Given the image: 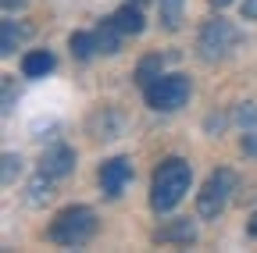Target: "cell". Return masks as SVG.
I'll list each match as a JSON object with an SVG mask.
<instances>
[{"mask_svg":"<svg viewBox=\"0 0 257 253\" xmlns=\"http://www.w3.org/2000/svg\"><path fill=\"white\" fill-rule=\"evenodd\" d=\"M189 178H193V168L182 161V157H168V161H161V168L154 171V182H150V207L157 214L172 210L189 193Z\"/></svg>","mask_w":257,"mask_h":253,"instance_id":"6da1fadb","label":"cell"},{"mask_svg":"<svg viewBox=\"0 0 257 253\" xmlns=\"http://www.w3.org/2000/svg\"><path fill=\"white\" fill-rule=\"evenodd\" d=\"M96 232V214L89 207H68V210H61L54 217V225H50V242L57 246H82L89 242Z\"/></svg>","mask_w":257,"mask_h":253,"instance_id":"7a4b0ae2","label":"cell"},{"mask_svg":"<svg viewBox=\"0 0 257 253\" xmlns=\"http://www.w3.org/2000/svg\"><path fill=\"white\" fill-rule=\"evenodd\" d=\"M143 97L154 111H179L189 100V79L186 75H161L143 89Z\"/></svg>","mask_w":257,"mask_h":253,"instance_id":"3957f363","label":"cell"},{"mask_svg":"<svg viewBox=\"0 0 257 253\" xmlns=\"http://www.w3.org/2000/svg\"><path fill=\"white\" fill-rule=\"evenodd\" d=\"M232 189H236V175H232L229 168H218V171L204 182V189L197 193V214H200V217H218V214L225 210V203H229Z\"/></svg>","mask_w":257,"mask_h":253,"instance_id":"277c9868","label":"cell"},{"mask_svg":"<svg viewBox=\"0 0 257 253\" xmlns=\"http://www.w3.org/2000/svg\"><path fill=\"white\" fill-rule=\"evenodd\" d=\"M232 47H236V29H232V22H225V18L204 22L200 40H197V50H200L204 61H218V57L229 54Z\"/></svg>","mask_w":257,"mask_h":253,"instance_id":"5b68a950","label":"cell"},{"mask_svg":"<svg viewBox=\"0 0 257 253\" xmlns=\"http://www.w3.org/2000/svg\"><path fill=\"white\" fill-rule=\"evenodd\" d=\"M128 178H133V164H128L125 157H111V161L100 168V185H104L107 196H118Z\"/></svg>","mask_w":257,"mask_h":253,"instance_id":"8992f818","label":"cell"},{"mask_svg":"<svg viewBox=\"0 0 257 253\" xmlns=\"http://www.w3.org/2000/svg\"><path fill=\"white\" fill-rule=\"evenodd\" d=\"M72 168H75V150L72 146H50L43 153V164H40V171H47L54 178H64Z\"/></svg>","mask_w":257,"mask_h":253,"instance_id":"52a82bcc","label":"cell"},{"mask_svg":"<svg viewBox=\"0 0 257 253\" xmlns=\"http://www.w3.org/2000/svg\"><path fill=\"white\" fill-rule=\"evenodd\" d=\"M197 239V225L193 221H172V225L157 228L154 232V242H179V246H189Z\"/></svg>","mask_w":257,"mask_h":253,"instance_id":"ba28073f","label":"cell"},{"mask_svg":"<svg viewBox=\"0 0 257 253\" xmlns=\"http://www.w3.org/2000/svg\"><path fill=\"white\" fill-rule=\"evenodd\" d=\"M93 36H96V50H100V54H118L125 33L114 25V18H107V22H100V25L93 29Z\"/></svg>","mask_w":257,"mask_h":253,"instance_id":"9c48e42d","label":"cell"},{"mask_svg":"<svg viewBox=\"0 0 257 253\" xmlns=\"http://www.w3.org/2000/svg\"><path fill=\"white\" fill-rule=\"evenodd\" d=\"M22 72L29 79H43L47 72H54V54L50 50H29L22 57Z\"/></svg>","mask_w":257,"mask_h":253,"instance_id":"30bf717a","label":"cell"},{"mask_svg":"<svg viewBox=\"0 0 257 253\" xmlns=\"http://www.w3.org/2000/svg\"><path fill=\"white\" fill-rule=\"evenodd\" d=\"M111 18H114V25L121 29L125 36H140V33H143V11H140V4H125V8H118Z\"/></svg>","mask_w":257,"mask_h":253,"instance_id":"8fae6325","label":"cell"},{"mask_svg":"<svg viewBox=\"0 0 257 253\" xmlns=\"http://www.w3.org/2000/svg\"><path fill=\"white\" fill-rule=\"evenodd\" d=\"M161 68H165V61H161V54H147L140 65H136V72H133V79H136V86H150L154 79H161Z\"/></svg>","mask_w":257,"mask_h":253,"instance_id":"7c38bea8","label":"cell"},{"mask_svg":"<svg viewBox=\"0 0 257 253\" xmlns=\"http://www.w3.org/2000/svg\"><path fill=\"white\" fill-rule=\"evenodd\" d=\"M25 36H29L25 25H18V22H0V54H15Z\"/></svg>","mask_w":257,"mask_h":253,"instance_id":"4fadbf2b","label":"cell"},{"mask_svg":"<svg viewBox=\"0 0 257 253\" xmlns=\"http://www.w3.org/2000/svg\"><path fill=\"white\" fill-rule=\"evenodd\" d=\"M50 178H54V175L40 171L36 178L29 182V203H32V207H43V203L54 196V182H50Z\"/></svg>","mask_w":257,"mask_h":253,"instance_id":"5bb4252c","label":"cell"},{"mask_svg":"<svg viewBox=\"0 0 257 253\" xmlns=\"http://www.w3.org/2000/svg\"><path fill=\"white\" fill-rule=\"evenodd\" d=\"M182 8H186V0H161V25L168 33H175L182 25Z\"/></svg>","mask_w":257,"mask_h":253,"instance_id":"9a60e30c","label":"cell"},{"mask_svg":"<svg viewBox=\"0 0 257 253\" xmlns=\"http://www.w3.org/2000/svg\"><path fill=\"white\" fill-rule=\"evenodd\" d=\"M68 47H72V54H75L79 61H89L93 54H100V50H96V36H93V33H72Z\"/></svg>","mask_w":257,"mask_h":253,"instance_id":"2e32d148","label":"cell"},{"mask_svg":"<svg viewBox=\"0 0 257 253\" xmlns=\"http://www.w3.org/2000/svg\"><path fill=\"white\" fill-rule=\"evenodd\" d=\"M18 171H22V157H15V153H4V185H11Z\"/></svg>","mask_w":257,"mask_h":253,"instance_id":"e0dca14e","label":"cell"},{"mask_svg":"<svg viewBox=\"0 0 257 253\" xmlns=\"http://www.w3.org/2000/svg\"><path fill=\"white\" fill-rule=\"evenodd\" d=\"M243 18L257 22V0H243Z\"/></svg>","mask_w":257,"mask_h":253,"instance_id":"ac0fdd59","label":"cell"},{"mask_svg":"<svg viewBox=\"0 0 257 253\" xmlns=\"http://www.w3.org/2000/svg\"><path fill=\"white\" fill-rule=\"evenodd\" d=\"M239 121H243V125H250V121H257V111H253V104H246V107L239 111Z\"/></svg>","mask_w":257,"mask_h":253,"instance_id":"d6986e66","label":"cell"},{"mask_svg":"<svg viewBox=\"0 0 257 253\" xmlns=\"http://www.w3.org/2000/svg\"><path fill=\"white\" fill-rule=\"evenodd\" d=\"M243 150H246V153H257V132H250V136L243 139Z\"/></svg>","mask_w":257,"mask_h":253,"instance_id":"ffe728a7","label":"cell"},{"mask_svg":"<svg viewBox=\"0 0 257 253\" xmlns=\"http://www.w3.org/2000/svg\"><path fill=\"white\" fill-rule=\"evenodd\" d=\"M246 228H250V235L257 239V210H253V217H250V225H246Z\"/></svg>","mask_w":257,"mask_h":253,"instance_id":"44dd1931","label":"cell"},{"mask_svg":"<svg viewBox=\"0 0 257 253\" xmlns=\"http://www.w3.org/2000/svg\"><path fill=\"white\" fill-rule=\"evenodd\" d=\"M22 4H25V0H4V8H8V11H15V8H22Z\"/></svg>","mask_w":257,"mask_h":253,"instance_id":"7402d4cb","label":"cell"},{"mask_svg":"<svg viewBox=\"0 0 257 253\" xmlns=\"http://www.w3.org/2000/svg\"><path fill=\"white\" fill-rule=\"evenodd\" d=\"M211 4H214V8H229V4H232V0H211Z\"/></svg>","mask_w":257,"mask_h":253,"instance_id":"603a6c76","label":"cell"},{"mask_svg":"<svg viewBox=\"0 0 257 253\" xmlns=\"http://www.w3.org/2000/svg\"><path fill=\"white\" fill-rule=\"evenodd\" d=\"M128 4H147V0H128Z\"/></svg>","mask_w":257,"mask_h":253,"instance_id":"cb8c5ba5","label":"cell"}]
</instances>
